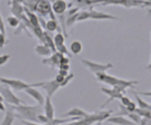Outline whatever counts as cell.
Listing matches in <instances>:
<instances>
[{
    "label": "cell",
    "mask_w": 151,
    "mask_h": 125,
    "mask_svg": "<svg viewBox=\"0 0 151 125\" xmlns=\"http://www.w3.org/2000/svg\"><path fill=\"white\" fill-rule=\"evenodd\" d=\"M148 68H149V69H150L151 68V54H150V63H149V65H148Z\"/></svg>",
    "instance_id": "obj_44"
},
{
    "label": "cell",
    "mask_w": 151,
    "mask_h": 125,
    "mask_svg": "<svg viewBox=\"0 0 151 125\" xmlns=\"http://www.w3.org/2000/svg\"><path fill=\"white\" fill-rule=\"evenodd\" d=\"M24 92L27 93L28 95L37 103L39 105L43 106L45 101V98L43 96V94L40 93L39 90H37L35 87H29L24 90Z\"/></svg>",
    "instance_id": "obj_11"
},
{
    "label": "cell",
    "mask_w": 151,
    "mask_h": 125,
    "mask_svg": "<svg viewBox=\"0 0 151 125\" xmlns=\"http://www.w3.org/2000/svg\"><path fill=\"white\" fill-rule=\"evenodd\" d=\"M120 102H121V104H122V105L127 107V106L129 104L130 102H131V100H130L129 98H128V97H126V96H124H124L121 98V99H120Z\"/></svg>",
    "instance_id": "obj_33"
},
{
    "label": "cell",
    "mask_w": 151,
    "mask_h": 125,
    "mask_svg": "<svg viewBox=\"0 0 151 125\" xmlns=\"http://www.w3.org/2000/svg\"><path fill=\"white\" fill-rule=\"evenodd\" d=\"M64 55L60 54L58 51L53 52L52 55L49 57H45L43 58L41 62L42 64L45 65H48L50 67L52 68H59L60 65V60L63 58Z\"/></svg>",
    "instance_id": "obj_10"
},
{
    "label": "cell",
    "mask_w": 151,
    "mask_h": 125,
    "mask_svg": "<svg viewBox=\"0 0 151 125\" xmlns=\"http://www.w3.org/2000/svg\"><path fill=\"white\" fill-rule=\"evenodd\" d=\"M64 79H65V76H61V75H60V74H57L56 76H55V80L56 81V82L59 83L60 85L63 82V81H64Z\"/></svg>",
    "instance_id": "obj_37"
},
{
    "label": "cell",
    "mask_w": 151,
    "mask_h": 125,
    "mask_svg": "<svg viewBox=\"0 0 151 125\" xmlns=\"http://www.w3.org/2000/svg\"><path fill=\"white\" fill-rule=\"evenodd\" d=\"M6 109H7V107L4 105V102L0 101V112H6Z\"/></svg>",
    "instance_id": "obj_42"
},
{
    "label": "cell",
    "mask_w": 151,
    "mask_h": 125,
    "mask_svg": "<svg viewBox=\"0 0 151 125\" xmlns=\"http://www.w3.org/2000/svg\"><path fill=\"white\" fill-rule=\"evenodd\" d=\"M3 34V33L1 32V30H0V34Z\"/></svg>",
    "instance_id": "obj_48"
},
{
    "label": "cell",
    "mask_w": 151,
    "mask_h": 125,
    "mask_svg": "<svg viewBox=\"0 0 151 125\" xmlns=\"http://www.w3.org/2000/svg\"><path fill=\"white\" fill-rule=\"evenodd\" d=\"M0 30H1V32L3 33L4 34H5L6 35L5 24H4V22L3 18L1 16V14H0Z\"/></svg>",
    "instance_id": "obj_35"
},
{
    "label": "cell",
    "mask_w": 151,
    "mask_h": 125,
    "mask_svg": "<svg viewBox=\"0 0 151 125\" xmlns=\"http://www.w3.org/2000/svg\"><path fill=\"white\" fill-rule=\"evenodd\" d=\"M22 123L24 125H47V124H40V123H35V122H30V121H26V120H22Z\"/></svg>",
    "instance_id": "obj_38"
},
{
    "label": "cell",
    "mask_w": 151,
    "mask_h": 125,
    "mask_svg": "<svg viewBox=\"0 0 151 125\" xmlns=\"http://www.w3.org/2000/svg\"><path fill=\"white\" fill-rule=\"evenodd\" d=\"M106 121L108 124L113 125H137L132 120L126 118L125 116H120V115L110 116Z\"/></svg>",
    "instance_id": "obj_12"
},
{
    "label": "cell",
    "mask_w": 151,
    "mask_h": 125,
    "mask_svg": "<svg viewBox=\"0 0 151 125\" xmlns=\"http://www.w3.org/2000/svg\"><path fill=\"white\" fill-rule=\"evenodd\" d=\"M33 87H40L43 88L44 90L46 92L47 96L50 98H52L55 94V93L60 88V85L55 79H53V80H49L46 82L33 83Z\"/></svg>",
    "instance_id": "obj_8"
},
{
    "label": "cell",
    "mask_w": 151,
    "mask_h": 125,
    "mask_svg": "<svg viewBox=\"0 0 151 125\" xmlns=\"http://www.w3.org/2000/svg\"><path fill=\"white\" fill-rule=\"evenodd\" d=\"M14 2H16V3H19V4H23V3L24 2V0H14Z\"/></svg>",
    "instance_id": "obj_43"
},
{
    "label": "cell",
    "mask_w": 151,
    "mask_h": 125,
    "mask_svg": "<svg viewBox=\"0 0 151 125\" xmlns=\"http://www.w3.org/2000/svg\"><path fill=\"white\" fill-rule=\"evenodd\" d=\"M88 114V113H86L85 110H83L81 108L78 107H74L72 108H70L68 112H66L65 114L62 115L63 118H71V117H75L78 119H81L86 117Z\"/></svg>",
    "instance_id": "obj_16"
},
{
    "label": "cell",
    "mask_w": 151,
    "mask_h": 125,
    "mask_svg": "<svg viewBox=\"0 0 151 125\" xmlns=\"http://www.w3.org/2000/svg\"><path fill=\"white\" fill-rule=\"evenodd\" d=\"M16 114H14V106L7 104V109L6 114L3 121L1 122V125H13L14 119H15Z\"/></svg>",
    "instance_id": "obj_15"
},
{
    "label": "cell",
    "mask_w": 151,
    "mask_h": 125,
    "mask_svg": "<svg viewBox=\"0 0 151 125\" xmlns=\"http://www.w3.org/2000/svg\"><path fill=\"white\" fill-rule=\"evenodd\" d=\"M71 1H75V2H76V3H77V2H78L79 0H71Z\"/></svg>",
    "instance_id": "obj_47"
},
{
    "label": "cell",
    "mask_w": 151,
    "mask_h": 125,
    "mask_svg": "<svg viewBox=\"0 0 151 125\" xmlns=\"http://www.w3.org/2000/svg\"><path fill=\"white\" fill-rule=\"evenodd\" d=\"M7 44V40H6V35L4 34H0V48H4Z\"/></svg>",
    "instance_id": "obj_34"
},
{
    "label": "cell",
    "mask_w": 151,
    "mask_h": 125,
    "mask_svg": "<svg viewBox=\"0 0 151 125\" xmlns=\"http://www.w3.org/2000/svg\"><path fill=\"white\" fill-rule=\"evenodd\" d=\"M113 113L112 110L108 111H101L98 113L94 114H88L86 117L81 118L80 119L76 120L73 122L74 125H92L93 124H97L98 122H103L106 121L108 118L111 116Z\"/></svg>",
    "instance_id": "obj_3"
},
{
    "label": "cell",
    "mask_w": 151,
    "mask_h": 125,
    "mask_svg": "<svg viewBox=\"0 0 151 125\" xmlns=\"http://www.w3.org/2000/svg\"><path fill=\"white\" fill-rule=\"evenodd\" d=\"M6 21L8 23V24L13 28H17L19 24H20V19H18L15 16H9L6 19Z\"/></svg>",
    "instance_id": "obj_25"
},
{
    "label": "cell",
    "mask_w": 151,
    "mask_h": 125,
    "mask_svg": "<svg viewBox=\"0 0 151 125\" xmlns=\"http://www.w3.org/2000/svg\"><path fill=\"white\" fill-rule=\"evenodd\" d=\"M39 0H24V2L23 3L24 7H25L26 9H29V10L33 11L34 7L35 5V4L37 3Z\"/></svg>",
    "instance_id": "obj_29"
},
{
    "label": "cell",
    "mask_w": 151,
    "mask_h": 125,
    "mask_svg": "<svg viewBox=\"0 0 151 125\" xmlns=\"http://www.w3.org/2000/svg\"><path fill=\"white\" fill-rule=\"evenodd\" d=\"M56 51H58L59 53L64 55H66V56H69L70 55L69 50L67 49V47H66V45H65V44L57 46V47H56Z\"/></svg>",
    "instance_id": "obj_28"
},
{
    "label": "cell",
    "mask_w": 151,
    "mask_h": 125,
    "mask_svg": "<svg viewBox=\"0 0 151 125\" xmlns=\"http://www.w3.org/2000/svg\"><path fill=\"white\" fill-rule=\"evenodd\" d=\"M74 77H75V75L73 73H69V75L65 76L63 82L60 84V87H65L66 86H68L70 83V82L74 79Z\"/></svg>",
    "instance_id": "obj_30"
},
{
    "label": "cell",
    "mask_w": 151,
    "mask_h": 125,
    "mask_svg": "<svg viewBox=\"0 0 151 125\" xmlns=\"http://www.w3.org/2000/svg\"><path fill=\"white\" fill-rule=\"evenodd\" d=\"M53 40H54V43L55 45V48H56L57 46H59V45H61L65 44V35H64L62 33H57V34L55 35V37Z\"/></svg>",
    "instance_id": "obj_26"
},
{
    "label": "cell",
    "mask_w": 151,
    "mask_h": 125,
    "mask_svg": "<svg viewBox=\"0 0 151 125\" xmlns=\"http://www.w3.org/2000/svg\"><path fill=\"white\" fill-rule=\"evenodd\" d=\"M44 114L50 120H52L55 119V108L51 98L48 96L45 97V101L43 105Z\"/></svg>",
    "instance_id": "obj_14"
},
{
    "label": "cell",
    "mask_w": 151,
    "mask_h": 125,
    "mask_svg": "<svg viewBox=\"0 0 151 125\" xmlns=\"http://www.w3.org/2000/svg\"><path fill=\"white\" fill-rule=\"evenodd\" d=\"M128 117H129V119L130 120H132L134 123L135 124H139L141 123V121H142V119H141V116L140 115H139L137 113H130L128 115Z\"/></svg>",
    "instance_id": "obj_27"
},
{
    "label": "cell",
    "mask_w": 151,
    "mask_h": 125,
    "mask_svg": "<svg viewBox=\"0 0 151 125\" xmlns=\"http://www.w3.org/2000/svg\"><path fill=\"white\" fill-rule=\"evenodd\" d=\"M58 28V21L57 19H50L46 21V25H45V29H47L50 32H54L57 30Z\"/></svg>",
    "instance_id": "obj_24"
},
{
    "label": "cell",
    "mask_w": 151,
    "mask_h": 125,
    "mask_svg": "<svg viewBox=\"0 0 151 125\" xmlns=\"http://www.w3.org/2000/svg\"><path fill=\"white\" fill-rule=\"evenodd\" d=\"M150 34H151V33H150Z\"/></svg>",
    "instance_id": "obj_49"
},
{
    "label": "cell",
    "mask_w": 151,
    "mask_h": 125,
    "mask_svg": "<svg viewBox=\"0 0 151 125\" xmlns=\"http://www.w3.org/2000/svg\"><path fill=\"white\" fill-rule=\"evenodd\" d=\"M0 93L2 94L6 104H9L12 106H19V105L25 103L24 101H23L20 98L17 97L10 87L6 85L0 86Z\"/></svg>",
    "instance_id": "obj_5"
},
{
    "label": "cell",
    "mask_w": 151,
    "mask_h": 125,
    "mask_svg": "<svg viewBox=\"0 0 151 125\" xmlns=\"http://www.w3.org/2000/svg\"><path fill=\"white\" fill-rule=\"evenodd\" d=\"M0 101H1V102H4V98H3V96H2V94H1V93H0Z\"/></svg>",
    "instance_id": "obj_45"
},
{
    "label": "cell",
    "mask_w": 151,
    "mask_h": 125,
    "mask_svg": "<svg viewBox=\"0 0 151 125\" xmlns=\"http://www.w3.org/2000/svg\"><path fill=\"white\" fill-rule=\"evenodd\" d=\"M83 49V45L81 41L79 40H74L72 41L70 45V51L73 55H79L81 54Z\"/></svg>",
    "instance_id": "obj_22"
},
{
    "label": "cell",
    "mask_w": 151,
    "mask_h": 125,
    "mask_svg": "<svg viewBox=\"0 0 151 125\" xmlns=\"http://www.w3.org/2000/svg\"><path fill=\"white\" fill-rule=\"evenodd\" d=\"M139 95H142V96H145V97H150L151 98V91L149 92H138Z\"/></svg>",
    "instance_id": "obj_40"
},
{
    "label": "cell",
    "mask_w": 151,
    "mask_h": 125,
    "mask_svg": "<svg viewBox=\"0 0 151 125\" xmlns=\"http://www.w3.org/2000/svg\"><path fill=\"white\" fill-rule=\"evenodd\" d=\"M11 4V13L14 16L17 17L20 19L24 14V7L22 5V4L16 3L14 0H12L10 3Z\"/></svg>",
    "instance_id": "obj_18"
},
{
    "label": "cell",
    "mask_w": 151,
    "mask_h": 125,
    "mask_svg": "<svg viewBox=\"0 0 151 125\" xmlns=\"http://www.w3.org/2000/svg\"><path fill=\"white\" fill-rule=\"evenodd\" d=\"M10 55H8V54H4V55H0V66H2V65H4L10 59Z\"/></svg>",
    "instance_id": "obj_31"
},
{
    "label": "cell",
    "mask_w": 151,
    "mask_h": 125,
    "mask_svg": "<svg viewBox=\"0 0 151 125\" xmlns=\"http://www.w3.org/2000/svg\"><path fill=\"white\" fill-rule=\"evenodd\" d=\"M52 10L55 14L61 15L65 13L67 9V4L65 0H56L52 3Z\"/></svg>",
    "instance_id": "obj_17"
},
{
    "label": "cell",
    "mask_w": 151,
    "mask_h": 125,
    "mask_svg": "<svg viewBox=\"0 0 151 125\" xmlns=\"http://www.w3.org/2000/svg\"><path fill=\"white\" fill-rule=\"evenodd\" d=\"M42 106H26L24 104H21L19 106H14V112H16V117L21 119V120H26L30 122L40 123L38 120V116L41 114Z\"/></svg>",
    "instance_id": "obj_2"
},
{
    "label": "cell",
    "mask_w": 151,
    "mask_h": 125,
    "mask_svg": "<svg viewBox=\"0 0 151 125\" xmlns=\"http://www.w3.org/2000/svg\"><path fill=\"white\" fill-rule=\"evenodd\" d=\"M33 11L40 17H45L50 15V19H57L52 10V5L49 0H39L34 7Z\"/></svg>",
    "instance_id": "obj_4"
},
{
    "label": "cell",
    "mask_w": 151,
    "mask_h": 125,
    "mask_svg": "<svg viewBox=\"0 0 151 125\" xmlns=\"http://www.w3.org/2000/svg\"><path fill=\"white\" fill-rule=\"evenodd\" d=\"M81 62L94 75H96L97 73L107 72V71H108L109 69L113 68V65L111 63L102 64V63L87 60V59H81Z\"/></svg>",
    "instance_id": "obj_6"
},
{
    "label": "cell",
    "mask_w": 151,
    "mask_h": 125,
    "mask_svg": "<svg viewBox=\"0 0 151 125\" xmlns=\"http://www.w3.org/2000/svg\"><path fill=\"white\" fill-rule=\"evenodd\" d=\"M0 82L4 85L9 87L12 90H14L17 92L24 91L26 88L29 87H33V84H29L27 82H23L19 79H14V78H7L0 76Z\"/></svg>",
    "instance_id": "obj_7"
},
{
    "label": "cell",
    "mask_w": 151,
    "mask_h": 125,
    "mask_svg": "<svg viewBox=\"0 0 151 125\" xmlns=\"http://www.w3.org/2000/svg\"><path fill=\"white\" fill-rule=\"evenodd\" d=\"M69 64H70V59H69V57H67L66 55H64L63 58L60 60V65H69Z\"/></svg>",
    "instance_id": "obj_36"
},
{
    "label": "cell",
    "mask_w": 151,
    "mask_h": 125,
    "mask_svg": "<svg viewBox=\"0 0 151 125\" xmlns=\"http://www.w3.org/2000/svg\"><path fill=\"white\" fill-rule=\"evenodd\" d=\"M41 42L43 43V45H46L47 47H49L53 52H55V51H56V48H55V45L54 43V40L51 38L48 33L45 32V31H44L43 38H42Z\"/></svg>",
    "instance_id": "obj_21"
},
{
    "label": "cell",
    "mask_w": 151,
    "mask_h": 125,
    "mask_svg": "<svg viewBox=\"0 0 151 125\" xmlns=\"http://www.w3.org/2000/svg\"><path fill=\"white\" fill-rule=\"evenodd\" d=\"M126 108L129 110V113H134L135 111H136V109H137V103H134V102H133V101H131L129 104Z\"/></svg>",
    "instance_id": "obj_32"
},
{
    "label": "cell",
    "mask_w": 151,
    "mask_h": 125,
    "mask_svg": "<svg viewBox=\"0 0 151 125\" xmlns=\"http://www.w3.org/2000/svg\"><path fill=\"white\" fill-rule=\"evenodd\" d=\"M97 77V81L105 83L111 87H114L119 89L122 93H126L127 88H134L135 85H137L139 82L134 81V80H125L122 79L117 76L109 75L107 72H102V73H97L95 75Z\"/></svg>",
    "instance_id": "obj_1"
},
{
    "label": "cell",
    "mask_w": 151,
    "mask_h": 125,
    "mask_svg": "<svg viewBox=\"0 0 151 125\" xmlns=\"http://www.w3.org/2000/svg\"><path fill=\"white\" fill-rule=\"evenodd\" d=\"M35 52L36 55L41 56V57H44V58L50 56L53 53V51L51 50L43 44L42 45H37L35 47Z\"/></svg>",
    "instance_id": "obj_19"
},
{
    "label": "cell",
    "mask_w": 151,
    "mask_h": 125,
    "mask_svg": "<svg viewBox=\"0 0 151 125\" xmlns=\"http://www.w3.org/2000/svg\"><path fill=\"white\" fill-rule=\"evenodd\" d=\"M89 19H97V20H104V19L118 20L119 18L114 16L113 14H109L103 13V12L91 9V10H89Z\"/></svg>",
    "instance_id": "obj_13"
},
{
    "label": "cell",
    "mask_w": 151,
    "mask_h": 125,
    "mask_svg": "<svg viewBox=\"0 0 151 125\" xmlns=\"http://www.w3.org/2000/svg\"><path fill=\"white\" fill-rule=\"evenodd\" d=\"M70 68V64L69 65H60L59 66V69H62V70H66V71H69Z\"/></svg>",
    "instance_id": "obj_41"
},
{
    "label": "cell",
    "mask_w": 151,
    "mask_h": 125,
    "mask_svg": "<svg viewBox=\"0 0 151 125\" xmlns=\"http://www.w3.org/2000/svg\"><path fill=\"white\" fill-rule=\"evenodd\" d=\"M24 14H25V15L28 18V19H29V21L30 23V24L32 25L33 27H37V26H40V19H39V17L36 15V14L34 12V11L29 10V9H26L25 7H24Z\"/></svg>",
    "instance_id": "obj_20"
},
{
    "label": "cell",
    "mask_w": 151,
    "mask_h": 125,
    "mask_svg": "<svg viewBox=\"0 0 151 125\" xmlns=\"http://www.w3.org/2000/svg\"><path fill=\"white\" fill-rule=\"evenodd\" d=\"M101 91L103 92L104 94H106L107 96H108V100L106 101V103L103 104L102 106V108H104L108 105L110 102H112L115 99H121V98L124 95V93H123L121 91H119V89L114 88V87H111V88H107V87H101Z\"/></svg>",
    "instance_id": "obj_9"
},
{
    "label": "cell",
    "mask_w": 151,
    "mask_h": 125,
    "mask_svg": "<svg viewBox=\"0 0 151 125\" xmlns=\"http://www.w3.org/2000/svg\"><path fill=\"white\" fill-rule=\"evenodd\" d=\"M58 74L60 75H61V76H66L69 75V71H66V70H62V69H59V72H58Z\"/></svg>",
    "instance_id": "obj_39"
},
{
    "label": "cell",
    "mask_w": 151,
    "mask_h": 125,
    "mask_svg": "<svg viewBox=\"0 0 151 125\" xmlns=\"http://www.w3.org/2000/svg\"><path fill=\"white\" fill-rule=\"evenodd\" d=\"M134 98L136 99V101H137V105H138L139 108L145 109V110H151L150 104L148 103L145 100H143L137 93L134 92Z\"/></svg>",
    "instance_id": "obj_23"
},
{
    "label": "cell",
    "mask_w": 151,
    "mask_h": 125,
    "mask_svg": "<svg viewBox=\"0 0 151 125\" xmlns=\"http://www.w3.org/2000/svg\"><path fill=\"white\" fill-rule=\"evenodd\" d=\"M50 2H51V3H54L55 1H56V0H49Z\"/></svg>",
    "instance_id": "obj_46"
}]
</instances>
